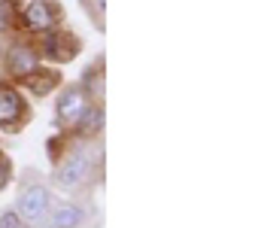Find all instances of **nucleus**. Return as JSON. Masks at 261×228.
<instances>
[{
  "mask_svg": "<svg viewBox=\"0 0 261 228\" xmlns=\"http://www.w3.org/2000/svg\"><path fill=\"white\" fill-rule=\"evenodd\" d=\"M15 213L21 216V222H40V219L49 213V192H46L43 186L28 189V192L18 198V210H15Z\"/></svg>",
  "mask_w": 261,
  "mask_h": 228,
  "instance_id": "nucleus-1",
  "label": "nucleus"
},
{
  "mask_svg": "<svg viewBox=\"0 0 261 228\" xmlns=\"http://www.w3.org/2000/svg\"><path fill=\"white\" fill-rule=\"evenodd\" d=\"M88 113V94L82 88H70L58 100V122L61 125H79V119Z\"/></svg>",
  "mask_w": 261,
  "mask_h": 228,
  "instance_id": "nucleus-2",
  "label": "nucleus"
},
{
  "mask_svg": "<svg viewBox=\"0 0 261 228\" xmlns=\"http://www.w3.org/2000/svg\"><path fill=\"white\" fill-rule=\"evenodd\" d=\"M61 9L58 3H49V0H34L28 9H24V24L34 28V31H49L55 21H58Z\"/></svg>",
  "mask_w": 261,
  "mask_h": 228,
  "instance_id": "nucleus-3",
  "label": "nucleus"
},
{
  "mask_svg": "<svg viewBox=\"0 0 261 228\" xmlns=\"http://www.w3.org/2000/svg\"><path fill=\"white\" fill-rule=\"evenodd\" d=\"M21 113H24V100L18 97V91L0 85V125H15Z\"/></svg>",
  "mask_w": 261,
  "mask_h": 228,
  "instance_id": "nucleus-4",
  "label": "nucleus"
},
{
  "mask_svg": "<svg viewBox=\"0 0 261 228\" xmlns=\"http://www.w3.org/2000/svg\"><path fill=\"white\" fill-rule=\"evenodd\" d=\"M85 176H88V155H73L58 167V186H64V189L82 183Z\"/></svg>",
  "mask_w": 261,
  "mask_h": 228,
  "instance_id": "nucleus-5",
  "label": "nucleus"
},
{
  "mask_svg": "<svg viewBox=\"0 0 261 228\" xmlns=\"http://www.w3.org/2000/svg\"><path fill=\"white\" fill-rule=\"evenodd\" d=\"M79 222H82V210H79L76 204H61V207H55V213H52V219H49L52 228H79Z\"/></svg>",
  "mask_w": 261,
  "mask_h": 228,
  "instance_id": "nucleus-6",
  "label": "nucleus"
},
{
  "mask_svg": "<svg viewBox=\"0 0 261 228\" xmlns=\"http://www.w3.org/2000/svg\"><path fill=\"white\" fill-rule=\"evenodd\" d=\"M9 70L15 76H28L37 70V55L34 52H28V49H15L12 55H9Z\"/></svg>",
  "mask_w": 261,
  "mask_h": 228,
  "instance_id": "nucleus-7",
  "label": "nucleus"
},
{
  "mask_svg": "<svg viewBox=\"0 0 261 228\" xmlns=\"http://www.w3.org/2000/svg\"><path fill=\"white\" fill-rule=\"evenodd\" d=\"M73 49H76V43H73V40H67V37H61V34L49 37V43H46V52H49V55H55L58 61H70V58H73Z\"/></svg>",
  "mask_w": 261,
  "mask_h": 228,
  "instance_id": "nucleus-8",
  "label": "nucleus"
},
{
  "mask_svg": "<svg viewBox=\"0 0 261 228\" xmlns=\"http://www.w3.org/2000/svg\"><path fill=\"white\" fill-rule=\"evenodd\" d=\"M55 82H58V76H52V73H37V70L28 73V85L34 88V94H46Z\"/></svg>",
  "mask_w": 261,
  "mask_h": 228,
  "instance_id": "nucleus-9",
  "label": "nucleus"
},
{
  "mask_svg": "<svg viewBox=\"0 0 261 228\" xmlns=\"http://www.w3.org/2000/svg\"><path fill=\"white\" fill-rule=\"evenodd\" d=\"M100 119H103V116H100V110H97V107H88V113L79 119V128H82L85 134H97V128H100Z\"/></svg>",
  "mask_w": 261,
  "mask_h": 228,
  "instance_id": "nucleus-10",
  "label": "nucleus"
},
{
  "mask_svg": "<svg viewBox=\"0 0 261 228\" xmlns=\"http://www.w3.org/2000/svg\"><path fill=\"white\" fill-rule=\"evenodd\" d=\"M0 228H21V216L18 213H3L0 216Z\"/></svg>",
  "mask_w": 261,
  "mask_h": 228,
  "instance_id": "nucleus-11",
  "label": "nucleus"
},
{
  "mask_svg": "<svg viewBox=\"0 0 261 228\" xmlns=\"http://www.w3.org/2000/svg\"><path fill=\"white\" fill-rule=\"evenodd\" d=\"M6 176H9V161H6V158L0 155V186L6 183Z\"/></svg>",
  "mask_w": 261,
  "mask_h": 228,
  "instance_id": "nucleus-12",
  "label": "nucleus"
}]
</instances>
